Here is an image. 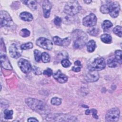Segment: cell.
<instances>
[{
  "label": "cell",
  "instance_id": "obj_1",
  "mask_svg": "<svg viewBox=\"0 0 122 122\" xmlns=\"http://www.w3.org/2000/svg\"><path fill=\"white\" fill-rule=\"evenodd\" d=\"M25 102L33 111L40 114H49L50 109L44 102L36 99L28 98L25 100Z\"/></svg>",
  "mask_w": 122,
  "mask_h": 122
},
{
  "label": "cell",
  "instance_id": "obj_2",
  "mask_svg": "<svg viewBox=\"0 0 122 122\" xmlns=\"http://www.w3.org/2000/svg\"><path fill=\"white\" fill-rule=\"evenodd\" d=\"M73 35L75 38L73 43L74 48L76 49L82 48L85 45L88 40V36L86 34L81 30H76L73 32Z\"/></svg>",
  "mask_w": 122,
  "mask_h": 122
},
{
  "label": "cell",
  "instance_id": "obj_3",
  "mask_svg": "<svg viewBox=\"0 0 122 122\" xmlns=\"http://www.w3.org/2000/svg\"><path fill=\"white\" fill-rule=\"evenodd\" d=\"M46 120L48 121L64 122V121H76L77 118L73 116L66 114L54 113L49 114L46 117Z\"/></svg>",
  "mask_w": 122,
  "mask_h": 122
},
{
  "label": "cell",
  "instance_id": "obj_4",
  "mask_svg": "<svg viewBox=\"0 0 122 122\" xmlns=\"http://www.w3.org/2000/svg\"><path fill=\"white\" fill-rule=\"evenodd\" d=\"M81 10V6L78 1L71 0L68 1L64 6V12L70 16L77 14Z\"/></svg>",
  "mask_w": 122,
  "mask_h": 122
},
{
  "label": "cell",
  "instance_id": "obj_5",
  "mask_svg": "<svg viewBox=\"0 0 122 122\" xmlns=\"http://www.w3.org/2000/svg\"><path fill=\"white\" fill-rule=\"evenodd\" d=\"M105 66L106 62L103 57L95 58L88 65L90 70L96 71L102 70L105 68Z\"/></svg>",
  "mask_w": 122,
  "mask_h": 122
},
{
  "label": "cell",
  "instance_id": "obj_6",
  "mask_svg": "<svg viewBox=\"0 0 122 122\" xmlns=\"http://www.w3.org/2000/svg\"><path fill=\"white\" fill-rule=\"evenodd\" d=\"M120 110L118 108H113L109 110L105 115L106 122H115L118 121L120 116Z\"/></svg>",
  "mask_w": 122,
  "mask_h": 122
},
{
  "label": "cell",
  "instance_id": "obj_7",
  "mask_svg": "<svg viewBox=\"0 0 122 122\" xmlns=\"http://www.w3.org/2000/svg\"><path fill=\"white\" fill-rule=\"evenodd\" d=\"M36 44L39 47L49 51L51 50L53 47V43L51 41L44 37L38 38L36 41Z\"/></svg>",
  "mask_w": 122,
  "mask_h": 122
},
{
  "label": "cell",
  "instance_id": "obj_8",
  "mask_svg": "<svg viewBox=\"0 0 122 122\" xmlns=\"http://www.w3.org/2000/svg\"><path fill=\"white\" fill-rule=\"evenodd\" d=\"M0 26L1 27L4 26L10 27L12 25L13 23L12 19L6 11L1 10L0 11Z\"/></svg>",
  "mask_w": 122,
  "mask_h": 122
},
{
  "label": "cell",
  "instance_id": "obj_9",
  "mask_svg": "<svg viewBox=\"0 0 122 122\" xmlns=\"http://www.w3.org/2000/svg\"><path fill=\"white\" fill-rule=\"evenodd\" d=\"M97 20V19L95 15L93 13H90L83 19L82 23L85 27H92L96 25Z\"/></svg>",
  "mask_w": 122,
  "mask_h": 122
},
{
  "label": "cell",
  "instance_id": "obj_10",
  "mask_svg": "<svg viewBox=\"0 0 122 122\" xmlns=\"http://www.w3.org/2000/svg\"><path fill=\"white\" fill-rule=\"evenodd\" d=\"M18 65L21 71L24 73L28 74L31 71V65L30 62L24 59H20L18 61Z\"/></svg>",
  "mask_w": 122,
  "mask_h": 122
},
{
  "label": "cell",
  "instance_id": "obj_11",
  "mask_svg": "<svg viewBox=\"0 0 122 122\" xmlns=\"http://www.w3.org/2000/svg\"><path fill=\"white\" fill-rule=\"evenodd\" d=\"M109 6L110 15L112 18H116L118 15L120 10V6L117 2H113Z\"/></svg>",
  "mask_w": 122,
  "mask_h": 122
},
{
  "label": "cell",
  "instance_id": "obj_12",
  "mask_svg": "<svg viewBox=\"0 0 122 122\" xmlns=\"http://www.w3.org/2000/svg\"><path fill=\"white\" fill-rule=\"evenodd\" d=\"M99 79V74L96 71L89 70L86 73L85 79L89 82H94L97 81Z\"/></svg>",
  "mask_w": 122,
  "mask_h": 122
},
{
  "label": "cell",
  "instance_id": "obj_13",
  "mask_svg": "<svg viewBox=\"0 0 122 122\" xmlns=\"http://www.w3.org/2000/svg\"><path fill=\"white\" fill-rule=\"evenodd\" d=\"M53 77L58 82L61 83H64L68 80L67 76L62 73L60 70L53 74Z\"/></svg>",
  "mask_w": 122,
  "mask_h": 122
},
{
  "label": "cell",
  "instance_id": "obj_14",
  "mask_svg": "<svg viewBox=\"0 0 122 122\" xmlns=\"http://www.w3.org/2000/svg\"><path fill=\"white\" fill-rule=\"evenodd\" d=\"M51 9V4L50 1L47 0H44L42 4V9L43 11V15L45 18H48L49 17Z\"/></svg>",
  "mask_w": 122,
  "mask_h": 122
},
{
  "label": "cell",
  "instance_id": "obj_15",
  "mask_svg": "<svg viewBox=\"0 0 122 122\" xmlns=\"http://www.w3.org/2000/svg\"><path fill=\"white\" fill-rule=\"evenodd\" d=\"M0 62L1 66L5 69L11 70L12 67L7 56L5 55H0Z\"/></svg>",
  "mask_w": 122,
  "mask_h": 122
},
{
  "label": "cell",
  "instance_id": "obj_16",
  "mask_svg": "<svg viewBox=\"0 0 122 122\" xmlns=\"http://www.w3.org/2000/svg\"><path fill=\"white\" fill-rule=\"evenodd\" d=\"M10 56L13 58H18L21 56V53L15 44H12L9 48Z\"/></svg>",
  "mask_w": 122,
  "mask_h": 122
},
{
  "label": "cell",
  "instance_id": "obj_17",
  "mask_svg": "<svg viewBox=\"0 0 122 122\" xmlns=\"http://www.w3.org/2000/svg\"><path fill=\"white\" fill-rule=\"evenodd\" d=\"M20 17L22 20L26 21H30L33 19V16L32 14L26 11L21 12L20 15Z\"/></svg>",
  "mask_w": 122,
  "mask_h": 122
},
{
  "label": "cell",
  "instance_id": "obj_18",
  "mask_svg": "<svg viewBox=\"0 0 122 122\" xmlns=\"http://www.w3.org/2000/svg\"><path fill=\"white\" fill-rule=\"evenodd\" d=\"M22 2L24 3L30 9L34 10L37 8V3L35 0H25L22 1Z\"/></svg>",
  "mask_w": 122,
  "mask_h": 122
},
{
  "label": "cell",
  "instance_id": "obj_19",
  "mask_svg": "<svg viewBox=\"0 0 122 122\" xmlns=\"http://www.w3.org/2000/svg\"><path fill=\"white\" fill-rule=\"evenodd\" d=\"M96 48V43L93 40H90L87 43V50L89 52H93Z\"/></svg>",
  "mask_w": 122,
  "mask_h": 122
},
{
  "label": "cell",
  "instance_id": "obj_20",
  "mask_svg": "<svg viewBox=\"0 0 122 122\" xmlns=\"http://www.w3.org/2000/svg\"><path fill=\"white\" fill-rule=\"evenodd\" d=\"M101 40L103 42L107 44L111 43L112 41V36L108 34H103L102 35Z\"/></svg>",
  "mask_w": 122,
  "mask_h": 122
},
{
  "label": "cell",
  "instance_id": "obj_21",
  "mask_svg": "<svg viewBox=\"0 0 122 122\" xmlns=\"http://www.w3.org/2000/svg\"><path fill=\"white\" fill-rule=\"evenodd\" d=\"M118 62L116 60L115 58L114 57H112L109 59L107 61V65L109 67L114 68L117 66Z\"/></svg>",
  "mask_w": 122,
  "mask_h": 122
},
{
  "label": "cell",
  "instance_id": "obj_22",
  "mask_svg": "<svg viewBox=\"0 0 122 122\" xmlns=\"http://www.w3.org/2000/svg\"><path fill=\"white\" fill-rule=\"evenodd\" d=\"M89 34L92 36H97L99 32V29L97 27H92L88 30Z\"/></svg>",
  "mask_w": 122,
  "mask_h": 122
},
{
  "label": "cell",
  "instance_id": "obj_23",
  "mask_svg": "<svg viewBox=\"0 0 122 122\" xmlns=\"http://www.w3.org/2000/svg\"><path fill=\"white\" fill-rule=\"evenodd\" d=\"M4 117L5 119L9 120L12 118L13 115V111L9 110L8 109H6L4 111Z\"/></svg>",
  "mask_w": 122,
  "mask_h": 122
},
{
  "label": "cell",
  "instance_id": "obj_24",
  "mask_svg": "<svg viewBox=\"0 0 122 122\" xmlns=\"http://www.w3.org/2000/svg\"><path fill=\"white\" fill-rule=\"evenodd\" d=\"M122 51L121 50H117L115 51V58L118 63L121 64L122 63Z\"/></svg>",
  "mask_w": 122,
  "mask_h": 122
},
{
  "label": "cell",
  "instance_id": "obj_25",
  "mask_svg": "<svg viewBox=\"0 0 122 122\" xmlns=\"http://www.w3.org/2000/svg\"><path fill=\"white\" fill-rule=\"evenodd\" d=\"M112 26V23L109 20H105L103 21L102 27V28L105 30H107L109 28H111Z\"/></svg>",
  "mask_w": 122,
  "mask_h": 122
},
{
  "label": "cell",
  "instance_id": "obj_26",
  "mask_svg": "<svg viewBox=\"0 0 122 122\" xmlns=\"http://www.w3.org/2000/svg\"><path fill=\"white\" fill-rule=\"evenodd\" d=\"M41 59L43 62L47 63L50 61V56L48 53L44 52L41 54Z\"/></svg>",
  "mask_w": 122,
  "mask_h": 122
},
{
  "label": "cell",
  "instance_id": "obj_27",
  "mask_svg": "<svg viewBox=\"0 0 122 122\" xmlns=\"http://www.w3.org/2000/svg\"><path fill=\"white\" fill-rule=\"evenodd\" d=\"M122 27L120 26H116L113 29V32L116 35L118 36L120 38L122 37Z\"/></svg>",
  "mask_w": 122,
  "mask_h": 122
},
{
  "label": "cell",
  "instance_id": "obj_28",
  "mask_svg": "<svg viewBox=\"0 0 122 122\" xmlns=\"http://www.w3.org/2000/svg\"><path fill=\"white\" fill-rule=\"evenodd\" d=\"M51 102L52 105L58 106L61 103V99L58 97H53L51 99Z\"/></svg>",
  "mask_w": 122,
  "mask_h": 122
},
{
  "label": "cell",
  "instance_id": "obj_29",
  "mask_svg": "<svg viewBox=\"0 0 122 122\" xmlns=\"http://www.w3.org/2000/svg\"><path fill=\"white\" fill-rule=\"evenodd\" d=\"M33 48V44L32 43L29 42L27 43H24L22 44L20 46V49L22 50H27L31 49Z\"/></svg>",
  "mask_w": 122,
  "mask_h": 122
},
{
  "label": "cell",
  "instance_id": "obj_30",
  "mask_svg": "<svg viewBox=\"0 0 122 122\" xmlns=\"http://www.w3.org/2000/svg\"><path fill=\"white\" fill-rule=\"evenodd\" d=\"M35 60L37 62H39L41 58V53L38 50H35L34 51Z\"/></svg>",
  "mask_w": 122,
  "mask_h": 122
},
{
  "label": "cell",
  "instance_id": "obj_31",
  "mask_svg": "<svg viewBox=\"0 0 122 122\" xmlns=\"http://www.w3.org/2000/svg\"><path fill=\"white\" fill-rule=\"evenodd\" d=\"M55 44L59 46L62 45V40L58 36H55L52 39Z\"/></svg>",
  "mask_w": 122,
  "mask_h": 122
},
{
  "label": "cell",
  "instance_id": "obj_32",
  "mask_svg": "<svg viewBox=\"0 0 122 122\" xmlns=\"http://www.w3.org/2000/svg\"><path fill=\"white\" fill-rule=\"evenodd\" d=\"M20 35L23 37H27L30 36V31L26 29H23L20 31Z\"/></svg>",
  "mask_w": 122,
  "mask_h": 122
},
{
  "label": "cell",
  "instance_id": "obj_33",
  "mask_svg": "<svg viewBox=\"0 0 122 122\" xmlns=\"http://www.w3.org/2000/svg\"><path fill=\"white\" fill-rule=\"evenodd\" d=\"M61 64L63 67L67 68L71 66V62L67 59H64L61 61Z\"/></svg>",
  "mask_w": 122,
  "mask_h": 122
},
{
  "label": "cell",
  "instance_id": "obj_34",
  "mask_svg": "<svg viewBox=\"0 0 122 122\" xmlns=\"http://www.w3.org/2000/svg\"><path fill=\"white\" fill-rule=\"evenodd\" d=\"M100 11L103 14H107L109 13V6L107 5H103L100 8Z\"/></svg>",
  "mask_w": 122,
  "mask_h": 122
},
{
  "label": "cell",
  "instance_id": "obj_35",
  "mask_svg": "<svg viewBox=\"0 0 122 122\" xmlns=\"http://www.w3.org/2000/svg\"><path fill=\"white\" fill-rule=\"evenodd\" d=\"M71 38L70 37H66L62 40V45L63 46H68L71 42Z\"/></svg>",
  "mask_w": 122,
  "mask_h": 122
},
{
  "label": "cell",
  "instance_id": "obj_36",
  "mask_svg": "<svg viewBox=\"0 0 122 122\" xmlns=\"http://www.w3.org/2000/svg\"><path fill=\"white\" fill-rule=\"evenodd\" d=\"M43 73L46 76L50 77L52 75V71L51 68H47L46 70L43 71Z\"/></svg>",
  "mask_w": 122,
  "mask_h": 122
},
{
  "label": "cell",
  "instance_id": "obj_37",
  "mask_svg": "<svg viewBox=\"0 0 122 122\" xmlns=\"http://www.w3.org/2000/svg\"><path fill=\"white\" fill-rule=\"evenodd\" d=\"M61 21H62V20H61V18H60L59 17H55V18L54 19V24L57 26H60L61 25Z\"/></svg>",
  "mask_w": 122,
  "mask_h": 122
},
{
  "label": "cell",
  "instance_id": "obj_38",
  "mask_svg": "<svg viewBox=\"0 0 122 122\" xmlns=\"http://www.w3.org/2000/svg\"><path fill=\"white\" fill-rule=\"evenodd\" d=\"M97 110L94 109H91L90 110V113H92L93 117L94 119H98V116L97 114Z\"/></svg>",
  "mask_w": 122,
  "mask_h": 122
},
{
  "label": "cell",
  "instance_id": "obj_39",
  "mask_svg": "<svg viewBox=\"0 0 122 122\" xmlns=\"http://www.w3.org/2000/svg\"><path fill=\"white\" fill-rule=\"evenodd\" d=\"M32 69L33 70L34 73H35V74H37V75L41 74V70H40V69L39 68H38L36 66H33Z\"/></svg>",
  "mask_w": 122,
  "mask_h": 122
},
{
  "label": "cell",
  "instance_id": "obj_40",
  "mask_svg": "<svg viewBox=\"0 0 122 122\" xmlns=\"http://www.w3.org/2000/svg\"><path fill=\"white\" fill-rule=\"evenodd\" d=\"M81 67L80 66H77V67L75 65L73 67H72V70L75 72H79L81 71Z\"/></svg>",
  "mask_w": 122,
  "mask_h": 122
},
{
  "label": "cell",
  "instance_id": "obj_41",
  "mask_svg": "<svg viewBox=\"0 0 122 122\" xmlns=\"http://www.w3.org/2000/svg\"><path fill=\"white\" fill-rule=\"evenodd\" d=\"M28 122H39V121L35 118L30 117L28 119Z\"/></svg>",
  "mask_w": 122,
  "mask_h": 122
},
{
  "label": "cell",
  "instance_id": "obj_42",
  "mask_svg": "<svg viewBox=\"0 0 122 122\" xmlns=\"http://www.w3.org/2000/svg\"><path fill=\"white\" fill-rule=\"evenodd\" d=\"M74 65L75 66H80V67H81V63L80 62V61L77 60V61H76L75 62H74Z\"/></svg>",
  "mask_w": 122,
  "mask_h": 122
},
{
  "label": "cell",
  "instance_id": "obj_43",
  "mask_svg": "<svg viewBox=\"0 0 122 122\" xmlns=\"http://www.w3.org/2000/svg\"><path fill=\"white\" fill-rule=\"evenodd\" d=\"M90 113V110H87L85 111V114L87 115H89Z\"/></svg>",
  "mask_w": 122,
  "mask_h": 122
},
{
  "label": "cell",
  "instance_id": "obj_44",
  "mask_svg": "<svg viewBox=\"0 0 122 122\" xmlns=\"http://www.w3.org/2000/svg\"><path fill=\"white\" fill-rule=\"evenodd\" d=\"M84 2L86 4H90L92 2V0H84Z\"/></svg>",
  "mask_w": 122,
  "mask_h": 122
}]
</instances>
